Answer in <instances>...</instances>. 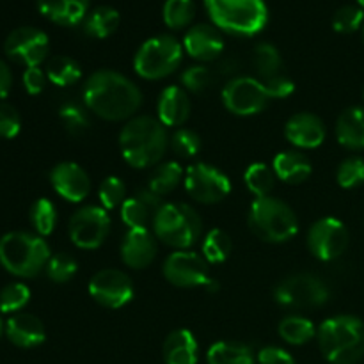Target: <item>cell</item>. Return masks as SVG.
I'll use <instances>...</instances> for the list:
<instances>
[{
  "label": "cell",
  "mask_w": 364,
  "mask_h": 364,
  "mask_svg": "<svg viewBox=\"0 0 364 364\" xmlns=\"http://www.w3.org/2000/svg\"><path fill=\"white\" fill-rule=\"evenodd\" d=\"M84 105L105 121H127L141 109L142 92L124 75L100 70L85 80Z\"/></svg>",
  "instance_id": "cell-1"
},
{
  "label": "cell",
  "mask_w": 364,
  "mask_h": 364,
  "mask_svg": "<svg viewBox=\"0 0 364 364\" xmlns=\"http://www.w3.org/2000/svg\"><path fill=\"white\" fill-rule=\"evenodd\" d=\"M169 146L167 128L153 116H135L119 132L124 162L135 169L159 166Z\"/></svg>",
  "instance_id": "cell-2"
},
{
  "label": "cell",
  "mask_w": 364,
  "mask_h": 364,
  "mask_svg": "<svg viewBox=\"0 0 364 364\" xmlns=\"http://www.w3.org/2000/svg\"><path fill=\"white\" fill-rule=\"evenodd\" d=\"M318 347L331 364H355L364 355V322L354 315L327 318L316 331Z\"/></svg>",
  "instance_id": "cell-3"
},
{
  "label": "cell",
  "mask_w": 364,
  "mask_h": 364,
  "mask_svg": "<svg viewBox=\"0 0 364 364\" xmlns=\"http://www.w3.org/2000/svg\"><path fill=\"white\" fill-rule=\"evenodd\" d=\"M205 7L213 25L228 34L251 38L269 23L265 0H205Z\"/></svg>",
  "instance_id": "cell-4"
},
{
  "label": "cell",
  "mask_w": 364,
  "mask_h": 364,
  "mask_svg": "<svg viewBox=\"0 0 364 364\" xmlns=\"http://www.w3.org/2000/svg\"><path fill=\"white\" fill-rule=\"evenodd\" d=\"M52 258L48 244L39 235L11 231L0 238V265L18 277H34Z\"/></svg>",
  "instance_id": "cell-5"
},
{
  "label": "cell",
  "mask_w": 364,
  "mask_h": 364,
  "mask_svg": "<svg viewBox=\"0 0 364 364\" xmlns=\"http://www.w3.org/2000/svg\"><path fill=\"white\" fill-rule=\"evenodd\" d=\"M153 231L156 240L176 251H187L201 238L203 220L191 205L166 203L153 217Z\"/></svg>",
  "instance_id": "cell-6"
},
{
  "label": "cell",
  "mask_w": 364,
  "mask_h": 364,
  "mask_svg": "<svg viewBox=\"0 0 364 364\" xmlns=\"http://www.w3.org/2000/svg\"><path fill=\"white\" fill-rule=\"evenodd\" d=\"M247 224L259 240L270 244H284L291 240L299 231V220L294 210L272 196L256 198L252 201Z\"/></svg>",
  "instance_id": "cell-7"
},
{
  "label": "cell",
  "mask_w": 364,
  "mask_h": 364,
  "mask_svg": "<svg viewBox=\"0 0 364 364\" xmlns=\"http://www.w3.org/2000/svg\"><path fill=\"white\" fill-rule=\"evenodd\" d=\"M183 60V45L173 36H155L146 39L134 57L135 73L146 80L169 77Z\"/></svg>",
  "instance_id": "cell-8"
},
{
  "label": "cell",
  "mask_w": 364,
  "mask_h": 364,
  "mask_svg": "<svg viewBox=\"0 0 364 364\" xmlns=\"http://www.w3.org/2000/svg\"><path fill=\"white\" fill-rule=\"evenodd\" d=\"M274 299L284 308H320L329 301V288L315 274L301 272L281 281Z\"/></svg>",
  "instance_id": "cell-9"
},
{
  "label": "cell",
  "mask_w": 364,
  "mask_h": 364,
  "mask_svg": "<svg viewBox=\"0 0 364 364\" xmlns=\"http://www.w3.org/2000/svg\"><path fill=\"white\" fill-rule=\"evenodd\" d=\"M185 191L194 201L215 205L230 196L231 181L217 167L206 162H198L192 164L185 173Z\"/></svg>",
  "instance_id": "cell-10"
},
{
  "label": "cell",
  "mask_w": 364,
  "mask_h": 364,
  "mask_svg": "<svg viewBox=\"0 0 364 364\" xmlns=\"http://www.w3.org/2000/svg\"><path fill=\"white\" fill-rule=\"evenodd\" d=\"M110 233L109 212L102 206H82L70 219V238L78 249L92 251L107 240Z\"/></svg>",
  "instance_id": "cell-11"
},
{
  "label": "cell",
  "mask_w": 364,
  "mask_h": 364,
  "mask_svg": "<svg viewBox=\"0 0 364 364\" xmlns=\"http://www.w3.org/2000/svg\"><path fill=\"white\" fill-rule=\"evenodd\" d=\"M269 95L258 78L235 77L223 89V103L235 116H256L269 105Z\"/></svg>",
  "instance_id": "cell-12"
},
{
  "label": "cell",
  "mask_w": 364,
  "mask_h": 364,
  "mask_svg": "<svg viewBox=\"0 0 364 364\" xmlns=\"http://www.w3.org/2000/svg\"><path fill=\"white\" fill-rule=\"evenodd\" d=\"M210 263L194 251H174L164 263V277L178 288H206L212 283Z\"/></svg>",
  "instance_id": "cell-13"
},
{
  "label": "cell",
  "mask_w": 364,
  "mask_h": 364,
  "mask_svg": "<svg viewBox=\"0 0 364 364\" xmlns=\"http://www.w3.org/2000/svg\"><path fill=\"white\" fill-rule=\"evenodd\" d=\"M308 247L320 262H334L348 247V231L340 219L323 217L308 233Z\"/></svg>",
  "instance_id": "cell-14"
},
{
  "label": "cell",
  "mask_w": 364,
  "mask_h": 364,
  "mask_svg": "<svg viewBox=\"0 0 364 364\" xmlns=\"http://www.w3.org/2000/svg\"><path fill=\"white\" fill-rule=\"evenodd\" d=\"M89 295L103 308L119 309L134 299V283L123 270L103 269L89 281Z\"/></svg>",
  "instance_id": "cell-15"
},
{
  "label": "cell",
  "mask_w": 364,
  "mask_h": 364,
  "mask_svg": "<svg viewBox=\"0 0 364 364\" xmlns=\"http://www.w3.org/2000/svg\"><path fill=\"white\" fill-rule=\"evenodd\" d=\"M4 50L11 59L25 64L27 68H36L46 59L50 50L48 36L36 27H18L7 36Z\"/></svg>",
  "instance_id": "cell-16"
},
{
  "label": "cell",
  "mask_w": 364,
  "mask_h": 364,
  "mask_svg": "<svg viewBox=\"0 0 364 364\" xmlns=\"http://www.w3.org/2000/svg\"><path fill=\"white\" fill-rule=\"evenodd\" d=\"M53 191L70 203H82L91 192V178L75 162H60L50 171Z\"/></svg>",
  "instance_id": "cell-17"
},
{
  "label": "cell",
  "mask_w": 364,
  "mask_h": 364,
  "mask_svg": "<svg viewBox=\"0 0 364 364\" xmlns=\"http://www.w3.org/2000/svg\"><path fill=\"white\" fill-rule=\"evenodd\" d=\"M183 50L199 63H210L223 55L224 38L215 25L198 23L185 34Z\"/></svg>",
  "instance_id": "cell-18"
},
{
  "label": "cell",
  "mask_w": 364,
  "mask_h": 364,
  "mask_svg": "<svg viewBox=\"0 0 364 364\" xmlns=\"http://www.w3.org/2000/svg\"><path fill=\"white\" fill-rule=\"evenodd\" d=\"M326 127L322 119L311 112H299L284 124V137L297 149H315L326 141Z\"/></svg>",
  "instance_id": "cell-19"
},
{
  "label": "cell",
  "mask_w": 364,
  "mask_h": 364,
  "mask_svg": "<svg viewBox=\"0 0 364 364\" xmlns=\"http://www.w3.org/2000/svg\"><path fill=\"white\" fill-rule=\"evenodd\" d=\"M148 228L128 230L121 242V259L127 267L135 270L146 269L155 262L156 240Z\"/></svg>",
  "instance_id": "cell-20"
},
{
  "label": "cell",
  "mask_w": 364,
  "mask_h": 364,
  "mask_svg": "<svg viewBox=\"0 0 364 364\" xmlns=\"http://www.w3.org/2000/svg\"><path fill=\"white\" fill-rule=\"evenodd\" d=\"M191 116V100L187 91L180 85L164 89L156 103V119L166 128L181 127Z\"/></svg>",
  "instance_id": "cell-21"
},
{
  "label": "cell",
  "mask_w": 364,
  "mask_h": 364,
  "mask_svg": "<svg viewBox=\"0 0 364 364\" xmlns=\"http://www.w3.org/2000/svg\"><path fill=\"white\" fill-rule=\"evenodd\" d=\"M6 334L11 343L21 348H34L46 338L41 320L31 313H14L6 323Z\"/></svg>",
  "instance_id": "cell-22"
},
{
  "label": "cell",
  "mask_w": 364,
  "mask_h": 364,
  "mask_svg": "<svg viewBox=\"0 0 364 364\" xmlns=\"http://www.w3.org/2000/svg\"><path fill=\"white\" fill-rule=\"evenodd\" d=\"M36 2L43 16L63 27L84 23L91 6V0H36Z\"/></svg>",
  "instance_id": "cell-23"
},
{
  "label": "cell",
  "mask_w": 364,
  "mask_h": 364,
  "mask_svg": "<svg viewBox=\"0 0 364 364\" xmlns=\"http://www.w3.org/2000/svg\"><path fill=\"white\" fill-rule=\"evenodd\" d=\"M272 169L276 173L277 180L284 181L288 185L304 183L311 176L313 164L302 151H283L274 156Z\"/></svg>",
  "instance_id": "cell-24"
},
{
  "label": "cell",
  "mask_w": 364,
  "mask_h": 364,
  "mask_svg": "<svg viewBox=\"0 0 364 364\" xmlns=\"http://www.w3.org/2000/svg\"><path fill=\"white\" fill-rule=\"evenodd\" d=\"M162 354L166 364H198V341L188 329L173 331L164 341Z\"/></svg>",
  "instance_id": "cell-25"
},
{
  "label": "cell",
  "mask_w": 364,
  "mask_h": 364,
  "mask_svg": "<svg viewBox=\"0 0 364 364\" xmlns=\"http://www.w3.org/2000/svg\"><path fill=\"white\" fill-rule=\"evenodd\" d=\"M336 139L348 149H364V109L350 107L336 121Z\"/></svg>",
  "instance_id": "cell-26"
},
{
  "label": "cell",
  "mask_w": 364,
  "mask_h": 364,
  "mask_svg": "<svg viewBox=\"0 0 364 364\" xmlns=\"http://www.w3.org/2000/svg\"><path fill=\"white\" fill-rule=\"evenodd\" d=\"M121 16L117 9L110 6H98L84 20V31L89 38L95 39H105L112 36L119 27Z\"/></svg>",
  "instance_id": "cell-27"
},
{
  "label": "cell",
  "mask_w": 364,
  "mask_h": 364,
  "mask_svg": "<svg viewBox=\"0 0 364 364\" xmlns=\"http://www.w3.org/2000/svg\"><path fill=\"white\" fill-rule=\"evenodd\" d=\"M208 364H255V355L240 341H217L206 352Z\"/></svg>",
  "instance_id": "cell-28"
},
{
  "label": "cell",
  "mask_w": 364,
  "mask_h": 364,
  "mask_svg": "<svg viewBox=\"0 0 364 364\" xmlns=\"http://www.w3.org/2000/svg\"><path fill=\"white\" fill-rule=\"evenodd\" d=\"M183 180V169L178 162L171 160V162H164L155 166L151 176L148 180V188L160 198L171 194L178 185Z\"/></svg>",
  "instance_id": "cell-29"
},
{
  "label": "cell",
  "mask_w": 364,
  "mask_h": 364,
  "mask_svg": "<svg viewBox=\"0 0 364 364\" xmlns=\"http://www.w3.org/2000/svg\"><path fill=\"white\" fill-rule=\"evenodd\" d=\"M46 78L57 87H68L82 78V68L75 59L68 55H55L46 64Z\"/></svg>",
  "instance_id": "cell-30"
},
{
  "label": "cell",
  "mask_w": 364,
  "mask_h": 364,
  "mask_svg": "<svg viewBox=\"0 0 364 364\" xmlns=\"http://www.w3.org/2000/svg\"><path fill=\"white\" fill-rule=\"evenodd\" d=\"M277 333L287 343L306 345L316 336L315 323L301 315H288L279 322Z\"/></svg>",
  "instance_id": "cell-31"
},
{
  "label": "cell",
  "mask_w": 364,
  "mask_h": 364,
  "mask_svg": "<svg viewBox=\"0 0 364 364\" xmlns=\"http://www.w3.org/2000/svg\"><path fill=\"white\" fill-rule=\"evenodd\" d=\"M277 176L270 166L263 162L251 164L244 173V183L256 198H267L276 187Z\"/></svg>",
  "instance_id": "cell-32"
},
{
  "label": "cell",
  "mask_w": 364,
  "mask_h": 364,
  "mask_svg": "<svg viewBox=\"0 0 364 364\" xmlns=\"http://www.w3.org/2000/svg\"><path fill=\"white\" fill-rule=\"evenodd\" d=\"M231 249H233V244H231L230 235L226 231L215 228V230L206 233L201 245V255L208 263L219 265V263H224L230 258Z\"/></svg>",
  "instance_id": "cell-33"
},
{
  "label": "cell",
  "mask_w": 364,
  "mask_h": 364,
  "mask_svg": "<svg viewBox=\"0 0 364 364\" xmlns=\"http://www.w3.org/2000/svg\"><path fill=\"white\" fill-rule=\"evenodd\" d=\"M196 16L194 0H166L162 9L164 23L173 31L188 27Z\"/></svg>",
  "instance_id": "cell-34"
},
{
  "label": "cell",
  "mask_w": 364,
  "mask_h": 364,
  "mask_svg": "<svg viewBox=\"0 0 364 364\" xmlns=\"http://www.w3.org/2000/svg\"><path fill=\"white\" fill-rule=\"evenodd\" d=\"M255 68L258 71L259 80L279 75L281 68H283V59H281L279 50L272 43H259V45H256Z\"/></svg>",
  "instance_id": "cell-35"
},
{
  "label": "cell",
  "mask_w": 364,
  "mask_h": 364,
  "mask_svg": "<svg viewBox=\"0 0 364 364\" xmlns=\"http://www.w3.org/2000/svg\"><path fill=\"white\" fill-rule=\"evenodd\" d=\"M31 224L39 237H48L57 226V208L50 199L41 198L32 205Z\"/></svg>",
  "instance_id": "cell-36"
},
{
  "label": "cell",
  "mask_w": 364,
  "mask_h": 364,
  "mask_svg": "<svg viewBox=\"0 0 364 364\" xmlns=\"http://www.w3.org/2000/svg\"><path fill=\"white\" fill-rule=\"evenodd\" d=\"M59 117L64 128L71 135H82L91 127V119L87 116V107H82L77 102H66L59 110Z\"/></svg>",
  "instance_id": "cell-37"
},
{
  "label": "cell",
  "mask_w": 364,
  "mask_h": 364,
  "mask_svg": "<svg viewBox=\"0 0 364 364\" xmlns=\"http://www.w3.org/2000/svg\"><path fill=\"white\" fill-rule=\"evenodd\" d=\"M121 220L128 226V230H141V228H148L149 220H153L155 213L137 198H128L127 201L121 205Z\"/></svg>",
  "instance_id": "cell-38"
},
{
  "label": "cell",
  "mask_w": 364,
  "mask_h": 364,
  "mask_svg": "<svg viewBox=\"0 0 364 364\" xmlns=\"http://www.w3.org/2000/svg\"><path fill=\"white\" fill-rule=\"evenodd\" d=\"M98 199L102 203V208H105L107 212L109 210H114L124 201H127V185L121 178L117 176H109L100 183L98 188Z\"/></svg>",
  "instance_id": "cell-39"
},
{
  "label": "cell",
  "mask_w": 364,
  "mask_h": 364,
  "mask_svg": "<svg viewBox=\"0 0 364 364\" xmlns=\"http://www.w3.org/2000/svg\"><path fill=\"white\" fill-rule=\"evenodd\" d=\"M46 276L53 281V283H68L75 277L78 270L77 259L71 255L66 252H59V255H53L52 258L46 263Z\"/></svg>",
  "instance_id": "cell-40"
},
{
  "label": "cell",
  "mask_w": 364,
  "mask_h": 364,
  "mask_svg": "<svg viewBox=\"0 0 364 364\" xmlns=\"http://www.w3.org/2000/svg\"><path fill=\"white\" fill-rule=\"evenodd\" d=\"M31 301V290L23 283H11L0 291V311L20 313Z\"/></svg>",
  "instance_id": "cell-41"
},
{
  "label": "cell",
  "mask_w": 364,
  "mask_h": 364,
  "mask_svg": "<svg viewBox=\"0 0 364 364\" xmlns=\"http://www.w3.org/2000/svg\"><path fill=\"white\" fill-rule=\"evenodd\" d=\"M364 23V9L359 6H343L334 13L333 28L340 34H352Z\"/></svg>",
  "instance_id": "cell-42"
},
{
  "label": "cell",
  "mask_w": 364,
  "mask_h": 364,
  "mask_svg": "<svg viewBox=\"0 0 364 364\" xmlns=\"http://www.w3.org/2000/svg\"><path fill=\"white\" fill-rule=\"evenodd\" d=\"M336 180L340 187L355 188L364 183V159L361 156H350L343 160L338 167Z\"/></svg>",
  "instance_id": "cell-43"
},
{
  "label": "cell",
  "mask_w": 364,
  "mask_h": 364,
  "mask_svg": "<svg viewBox=\"0 0 364 364\" xmlns=\"http://www.w3.org/2000/svg\"><path fill=\"white\" fill-rule=\"evenodd\" d=\"M171 149L181 159H192L201 151V139L194 130L180 128L171 137Z\"/></svg>",
  "instance_id": "cell-44"
},
{
  "label": "cell",
  "mask_w": 364,
  "mask_h": 364,
  "mask_svg": "<svg viewBox=\"0 0 364 364\" xmlns=\"http://www.w3.org/2000/svg\"><path fill=\"white\" fill-rule=\"evenodd\" d=\"M213 82V73L206 66H191L181 73L183 89L191 92H203Z\"/></svg>",
  "instance_id": "cell-45"
},
{
  "label": "cell",
  "mask_w": 364,
  "mask_h": 364,
  "mask_svg": "<svg viewBox=\"0 0 364 364\" xmlns=\"http://www.w3.org/2000/svg\"><path fill=\"white\" fill-rule=\"evenodd\" d=\"M259 82L263 84V87H265L267 95H269L270 100L272 98L274 100H284V98H288L290 95H294V91H295L294 80L283 73L274 75V77H270V78H263V80H259Z\"/></svg>",
  "instance_id": "cell-46"
},
{
  "label": "cell",
  "mask_w": 364,
  "mask_h": 364,
  "mask_svg": "<svg viewBox=\"0 0 364 364\" xmlns=\"http://www.w3.org/2000/svg\"><path fill=\"white\" fill-rule=\"evenodd\" d=\"M20 114L9 103H0V137L13 139L20 132Z\"/></svg>",
  "instance_id": "cell-47"
},
{
  "label": "cell",
  "mask_w": 364,
  "mask_h": 364,
  "mask_svg": "<svg viewBox=\"0 0 364 364\" xmlns=\"http://www.w3.org/2000/svg\"><path fill=\"white\" fill-rule=\"evenodd\" d=\"M46 85V73L39 66L27 68L23 73V87L28 95H39Z\"/></svg>",
  "instance_id": "cell-48"
},
{
  "label": "cell",
  "mask_w": 364,
  "mask_h": 364,
  "mask_svg": "<svg viewBox=\"0 0 364 364\" xmlns=\"http://www.w3.org/2000/svg\"><path fill=\"white\" fill-rule=\"evenodd\" d=\"M259 364H295L290 352L279 347H265L258 352Z\"/></svg>",
  "instance_id": "cell-49"
},
{
  "label": "cell",
  "mask_w": 364,
  "mask_h": 364,
  "mask_svg": "<svg viewBox=\"0 0 364 364\" xmlns=\"http://www.w3.org/2000/svg\"><path fill=\"white\" fill-rule=\"evenodd\" d=\"M135 196H137V198L141 199V201L144 203V205L148 206V208L151 210L153 213H156L160 208H162L164 205H166V203L162 201V198H160L159 194H155V192L149 191L148 187H144V188H141V191H137V194H135Z\"/></svg>",
  "instance_id": "cell-50"
},
{
  "label": "cell",
  "mask_w": 364,
  "mask_h": 364,
  "mask_svg": "<svg viewBox=\"0 0 364 364\" xmlns=\"http://www.w3.org/2000/svg\"><path fill=\"white\" fill-rule=\"evenodd\" d=\"M11 85H13V75L11 70L7 68V64L4 60H0V100L6 98L11 91Z\"/></svg>",
  "instance_id": "cell-51"
},
{
  "label": "cell",
  "mask_w": 364,
  "mask_h": 364,
  "mask_svg": "<svg viewBox=\"0 0 364 364\" xmlns=\"http://www.w3.org/2000/svg\"><path fill=\"white\" fill-rule=\"evenodd\" d=\"M237 70H238V63L233 59V57H226V59L220 60L219 71L223 75H233L237 73Z\"/></svg>",
  "instance_id": "cell-52"
},
{
  "label": "cell",
  "mask_w": 364,
  "mask_h": 364,
  "mask_svg": "<svg viewBox=\"0 0 364 364\" xmlns=\"http://www.w3.org/2000/svg\"><path fill=\"white\" fill-rule=\"evenodd\" d=\"M4 333V323H2V318H0V336H2Z\"/></svg>",
  "instance_id": "cell-53"
},
{
  "label": "cell",
  "mask_w": 364,
  "mask_h": 364,
  "mask_svg": "<svg viewBox=\"0 0 364 364\" xmlns=\"http://www.w3.org/2000/svg\"><path fill=\"white\" fill-rule=\"evenodd\" d=\"M358 4H359V7H363L364 9V0H358Z\"/></svg>",
  "instance_id": "cell-54"
},
{
  "label": "cell",
  "mask_w": 364,
  "mask_h": 364,
  "mask_svg": "<svg viewBox=\"0 0 364 364\" xmlns=\"http://www.w3.org/2000/svg\"><path fill=\"white\" fill-rule=\"evenodd\" d=\"M363 41H364V25H363Z\"/></svg>",
  "instance_id": "cell-55"
}]
</instances>
